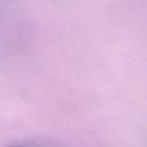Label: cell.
Masks as SVG:
<instances>
[{"instance_id": "6da1fadb", "label": "cell", "mask_w": 147, "mask_h": 147, "mask_svg": "<svg viewBox=\"0 0 147 147\" xmlns=\"http://www.w3.org/2000/svg\"><path fill=\"white\" fill-rule=\"evenodd\" d=\"M6 147H37V146H33V145H29V144H11V145H8Z\"/></svg>"}]
</instances>
